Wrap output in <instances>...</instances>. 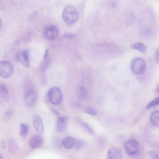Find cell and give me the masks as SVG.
Instances as JSON below:
<instances>
[{
  "label": "cell",
  "mask_w": 159,
  "mask_h": 159,
  "mask_svg": "<svg viewBox=\"0 0 159 159\" xmlns=\"http://www.w3.org/2000/svg\"><path fill=\"white\" fill-rule=\"evenodd\" d=\"M47 97L50 102L54 105L60 104L63 99L61 90L57 87H52L48 91Z\"/></svg>",
  "instance_id": "obj_4"
},
{
  "label": "cell",
  "mask_w": 159,
  "mask_h": 159,
  "mask_svg": "<svg viewBox=\"0 0 159 159\" xmlns=\"http://www.w3.org/2000/svg\"><path fill=\"white\" fill-rule=\"evenodd\" d=\"M68 119L67 117L59 116L57 120L56 127V131L58 133H61L65 131L66 129Z\"/></svg>",
  "instance_id": "obj_9"
},
{
  "label": "cell",
  "mask_w": 159,
  "mask_h": 159,
  "mask_svg": "<svg viewBox=\"0 0 159 159\" xmlns=\"http://www.w3.org/2000/svg\"><path fill=\"white\" fill-rule=\"evenodd\" d=\"M135 17L132 14H129L126 17L127 21L129 23H131L133 22L135 20Z\"/></svg>",
  "instance_id": "obj_25"
},
{
  "label": "cell",
  "mask_w": 159,
  "mask_h": 159,
  "mask_svg": "<svg viewBox=\"0 0 159 159\" xmlns=\"http://www.w3.org/2000/svg\"><path fill=\"white\" fill-rule=\"evenodd\" d=\"M75 139L71 136H67L64 138L62 141V144L64 147L68 149L74 147Z\"/></svg>",
  "instance_id": "obj_13"
},
{
  "label": "cell",
  "mask_w": 159,
  "mask_h": 159,
  "mask_svg": "<svg viewBox=\"0 0 159 159\" xmlns=\"http://www.w3.org/2000/svg\"><path fill=\"white\" fill-rule=\"evenodd\" d=\"M159 103V97H156L148 104V105L146 106V108L147 109H148L151 107L158 105Z\"/></svg>",
  "instance_id": "obj_21"
},
{
  "label": "cell",
  "mask_w": 159,
  "mask_h": 159,
  "mask_svg": "<svg viewBox=\"0 0 159 159\" xmlns=\"http://www.w3.org/2000/svg\"><path fill=\"white\" fill-rule=\"evenodd\" d=\"M58 30L55 25H50L47 26L44 31V36L46 39L52 40L56 39L58 36Z\"/></svg>",
  "instance_id": "obj_7"
},
{
  "label": "cell",
  "mask_w": 159,
  "mask_h": 159,
  "mask_svg": "<svg viewBox=\"0 0 159 159\" xmlns=\"http://www.w3.org/2000/svg\"><path fill=\"white\" fill-rule=\"evenodd\" d=\"M130 68L134 74L139 75L145 72L146 69V65L143 59L140 57H136L132 60Z\"/></svg>",
  "instance_id": "obj_3"
},
{
  "label": "cell",
  "mask_w": 159,
  "mask_h": 159,
  "mask_svg": "<svg viewBox=\"0 0 159 159\" xmlns=\"http://www.w3.org/2000/svg\"><path fill=\"white\" fill-rule=\"evenodd\" d=\"M2 156L1 154H0V159H2Z\"/></svg>",
  "instance_id": "obj_33"
},
{
  "label": "cell",
  "mask_w": 159,
  "mask_h": 159,
  "mask_svg": "<svg viewBox=\"0 0 159 159\" xmlns=\"http://www.w3.org/2000/svg\"><path fill=\"white\" fill-rule=\"evenodd\" d=\"M156 60L157 63L159 61V49L157 48V50L155 53Z\"/></svg>",
  "instance_id": "obj_28"
},
{
  "label": "cell",
  "mask_w": 159,
  "mask_h": 159,
  "mask_svg": "<svg viewBox=\"0 0 159 159\" xmlns=\"http://www.w3.org/2000/svg\"><path fill=\"white\" fill-rule=\"evenodd\" d=\"M37 99V93L34 88L29 87L25 89L24 95V100L27 107L31 108L33 107L35 105Z\"/></svg>",
  "instance_id": "obj_2"
},
{
  "label": "cell",
  "mask_w": 159,
  "mask_h": 159,
  "mask_svg": "<svg viewBox=\"0 0 159 159\" xmlns=\"http://www.w3.org/2000/svg\"><path fill=\"white\" fill-rule=\"evenodd\" d=\"M51 110L52 112L54 113L55 114H57V115H59V112L56 110L55 109H53V108H51Z\"/></svg>",
  "instance_id": "obj_31"
},
{
  "label": "cell",
  "mask_w": 159,
  "mask_h": 159,
  "mask_svg": "<svg viewBox=\"0 0 159 159\" xmlns=\"http://www.w3.org/2000/svg\"><path fill=\"white\" fill-rule=\"evenodd\" d=\"M78 97L81 101H84L88 97V93L86 89L83 87H80L78 92Z\"/></svg>",
  "instance_id": "obj_15"
},
{
  "label": "cell",
  "mask_w": 159,
  "mask_h": 159,
  "mask_svg": "<svg viewBox=\"0 0 159 159\" xmlns=\"http://www.w3.org/2000/svg\"><path fill=\"white\" fill-rule=\"evenodd\" d=\"M86 145V143L83 140L78 139H75L74 147L77 150H79L84 147Z\"/></svg>",
  "instance_id": "obj_20"
},
{
  "label": "cell",
  "mask_w": 159,
  "mask_h": 159,
  "mask_svg": "<svg viewBox=\"0 0 159 159\" xmlns=\"http://www.w3.org/2000/svg\"><path fill=\"white\" fill-rule=\"evenodd\" d=\"M48 50L47 49L45 51L44 54V56H43L44 59H46V58H47L48 55Z\"/></svg>",
  "instance_id": "obj_30"
},
{
  "label": "cell",
  "mask_w": 159,
  "mask_h": 159,
  "mask_svg": "<svg viewBox=\"0 0 159 159\" xmlns=\"http://www.w3.org/2000/svg\"><path fill=\"white\" fill-rule=\"evenodd\" d=\"M13 113V111L12 110H7L5 113V115L7 117H9L11 116Z\"/></svg>",
  "instance_id": "obj_27"
},
{
  "label": "cell",
  "mask_w": 159,
  "mask_h": 159,
  "mask_svg": "<svg viewBox=\"0 0 159 159\" xmlns=\"http://www.w3.org/2000/svg\"><path fill=\"white\" fill-rule=\"evenodd\" d=\"M86 112L91 115H96L97 114V112L95 109L91 107H88L86 109Z\"/></svg>",
  "instance_id": "obj_22"
},
{
  "label": "cell",
  "mask_w": 159,
  "mask_h": 159,
  "mask_svg": "<svg viewBox=\"0 0 159 159\" xmlns=\"http://www.w3.org/2000/svg\"><path fill=\"white\" fill-rule=\"evenodd\" d=\"M1 146L2 148H5L6 147V145L5 141L2 140L1 142Z\"/></svg>",
  "instance_id": "obj_29"
},
{
  "label": "cell",
  "mask_w": 159,
  "mask_h": 159,
  "mask_svg": "<svg viewBox=\"0 0 159 159\" xmlns=\"http://www.w3.org/2000/svg\"><path fill=\"white\" fill-rule=\"evenodd\" d=\"M130 48L133 49L137 50L141 52L144 53L147 50L146 46L143 43L141 42H136L132 44Z\"/></svg>",
  "instance_id": "obj_16"
},
{
  "label": "cell",
  "mask_w": 159,
  "mask_h": 159,
  "mask_svg": "<svg viewBox=\"0 0 159 159\" xmlns=\"http://www.w3.org/2000/svg\"><path fill=\"white\" fill-rule=\"evenodd\" d=\"M82 125L90 134H93V131L92 129L88 125L84 122L82 123Z\"/></svg>",
  "instance_id": "obj_24"
},
{
  "label": "cell",
  "mask_w": 159,
  "mask_h": 159,
  "mask_svg": "<svg viewBox=\"0 0 159 159\" xmlns=\"http://www.w3.org/2000/svg\"><path fill=\"white\" fill-rule=\"evenodd\" d=\"M159 113L158 110H155L152 114L151 117L150 121L151 123L153 125L158 127L159 125Z\"/></svg>",
  "instance_id": "obj_17"
},
{
  "label": "cell",
  "mask_w": 159,
  "mask_h": 159,
  "mask_svg": "<svg viewBox=\"0 0 159 159\" xmlns=\"http://www.w3.org/2000/svg\"><path fill=\"white\" fill-rule=\"evenodd\" d=\"M43 143V137L39 135H34L30 139L29 145L32 148H35L41 147Z\"/></svg>",
  "instance_id": "obj_11"
},
{
  "label": "cell",
  "mask_w": 159,
  "mask_h": 159,
  "mask_svg": "<svg viewBox=\"0 0 159 159\" xmlns=\"http://www.w3.org/2000/svg\"><path fill=\"white\" fill-rule=\"evenodd\" d=\"M75 36V34L73 33H67L64 35V37L67 39H70L74 38Z\"/></svg>",
  "instance_id": "obj_26"
},
{
  "label": "cell",
  "mask_w": 159,
  "mask_h": 159,
  "mask_svg": "<svg viewBox=\"0 0 159 159\" xmlns=\"http://www.w3.org/2000/svg\"><path fill=\"white\" fill-rule=\"evenodd\" d=\"M2 25V22L1 18L0 16V29L1 28Z\"/></svg>",
  "instance_id": "obj_32"
},
{
  "label": "cell",
  "mask_w": 159,
  "mask_h": 159,
  "mask_svg": "<svg viewBox=\"0 0 159 159\" xmlns=\"http://www.w3.org/2000/svg\"><path fill=\"white\" fill-rule=\"evenodd\" d=\"M62 17L65 23L68 25L74 24L78 18V13L76 9L71 6H67L64 9Z\"/></svg>",
  "instance_id": "obj_1"
},
{
  "label": "cell",
  "mask_w": 159,
  "mask_h": 159,
  "mask_svg": "<svg viewBox=\"0 0 159 159\" xmlns=\"http://www.w3.org/2000/svg\"><path fill=\"white\" fill-rule=\"evenodd\" d=\"M16 59L26 68L30 67L29 52L28 50H24L17 54Z\"/></svg>",
  "instance_id": "obj_8"
},
{
  "label": "cell",
  "mask_w": 159,
  "mask_h": 159,
  "mask_svg": "<svg viewBox=\"0 0 159 159\" xmlns=\"http://www.w3.org/2000/svg\"><path fill=\"white\" fill-rule=\"evenodd\" d=\"M148 156L151 158L153 159H158L159 158L157 155L153 151H148Z\"/></svg>",
  "instance_id": "obj_23"
},
{
  "label": "cell",
  "mask_w": 159,
  "mask_h": 159,
  "mask_svg": "<svg viewBox=\"0 0 159 159\" xmlns=\"http://www.w3.org/2000/svg\"><path fill=\"white\" fill-rule=\"evenodd\" d=\"M12 64L7 60H3L0 62V76L3 78L10 77L13 71Z\"/></svg>",
  "instance_id": "obj_5"
},
{
  "label": "cell",
  "mask_w": 159,
  "mask_h": 159,
  "mask_svg": "<svg viewBox=\"0 0 159 159\" xmlns=\"http://www.w3.org/2000/svg\"><path fill=\"white\" fill-rule=\"evenodd\" d=\"M107 156L108 158L110 159H119L121 158L122 156L120 149L113 147L109 150Z\"/></svg>",
  "instance_id": "obj_12"
},
{
  "label": "cell",
  "mask_w": 159,
  "mask_h": 159,
  "mask_svg": "<svg viewBox=\"0 0 159 159\" xmlns=\"http://www.w3.org/2000/svg\"><path fill=\"white\" fill-rule=\"evenodd\" d=\"M9 94L7 87L4 85L0 84V97L2 99L7 98Z\"/></svg>",
  "instance_id": "obj_19"
},
{
  "label": "cell",
  "mask_w": 159,
  "mask_h": 159,
  "mask_svg": "<svg viewBox=\"0 0 159 159\" xmlns=\"http://www.w3.org/2000/svg\"><path fill=\"white\" fill-rule=\"evenodd\" d=\"M10 152L12 154L16 153L19 150V146L17 142L13 139L9 140L7 142Z\"/></svg>",
  "instance_id": "obj_14"
},
{
  "label": "cell",
  "mask_w": 159,
  "mask_h": 159,
  "mask_svg": "<svg viewBox=\"0 0 159 159\" xmlns=\"http://www.w3.org/2000/svg\"><path fill=\"white\" fill-rule=\"evenodd\" d=\"M124 148L125 151L129 155H134L139 152V145L137 141L134 139H131L125 143Z\"/></svg>",
  "instance_id": "obj_6"
},
{
  "label": "cell",
  "mask_w": 159,
  "mask_h": 159,
  "mask_svg": "<svg viewBox=\"0 0 159 159\" xmlns=\"http://www.w3.org/2000/svg\"><path fill=\"white\" fill-rule=\"evenodd\" d=\"M20 134L23 137L26 136L29 130V126L27 124L24 123L20 124Z\"/></svg>",
  "instance_id": "obj_18"
},
{
  "label": "cell",
  "mask_w": 159,
  "mask_h": 159,
  "mask_svg": "<svg viewBox=\"0 0 159 159\" xmlns=\"http://www.w3.org/2000/svg\"><path fill=\"white\" fill-rule=\"evenodd\" d=\"M33 124L36 132L39 134H43L44 131V127L43 121L38 114L35 115L33 117Z\"/></svg>",
  "instance_id": "obj_10"
}]
</instances>
